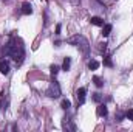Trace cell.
Masks as SVG:
<instances>
[{
  "label": "cell",
  "mask_w": 133,
  "mask_h": 132,
  "mask_svg": "<svg viewBox=\"0 0 133 132\" xmlns=\"http://www.w3.org/2000/svg\"><path fill=\"white\" fill-rule=\"evenodd\" d=\"M93 82L96 84V87H102V86H104V81L101 79L99 76H95V78H93Z\"/></svg>",
  "instance_id": "obj_12"
},
{
  "label": "cell",
  "mask_w": 133,
  "mask_h": 132,
  "mask_svg": "<svg viewBox=\"0 0 133 132\" xmlns=\"http://www.w3.org/2000/svg\"><path fill=\"white\" fill-rule=\"evenodd\" d=\"M104 64H105L107 67H111V65H113V62H111V59H110V58H105V61H104Z\"/></svg>",
  "instance_id": "obj_17"
},
{
  "label": "cell",
  "mask_w": 133,
  "mask_h": 132,
  "mask_svg": "<svg viewBox=\"0 0 133 132\" xmlns=\"http://www.w3.org/2000/svg\"><path fill=\"white\" fill-rule=\"evenodd\" d=\"M70 67H71V58H65V59H64V64H62V70L68 71Z\"/></svg>",
  "instance_id": "obj_10"
},
{
  "label": "cell",
  "mask_w": 133,
  "mask_h": 132,
  "mask_svg": "<svg viewBox=\"0 0 133 132\" xmlns=\"http://www.w3.org/2000/svg\"><path fill=\"white\" fill-rule=\"evenodd\" d=\"M0 73H3V75L9 73V64L6 61H0Z\"/></svg>",
  "instance_id": "obj_5"
},
{
  "label": "cell",
  "mask_w": 133,
  "mask_h": 132,
  "mask_svg": "<svg viewBox=\"0 0 133 132\" xmlns=\"http://www.w3.org/2000/svg\"><path fill=\"white\" fill-rule=\"evenodd\" d=\"M90 22H91L93 25H96V27H104V20H102L101 17H98V16L91 17V19H90Z\"/></svg>",
  "instance_id": "obj_8"
},
{
  "label": "cell",
  "mask_w": 133,
  "mask_h": 132,
  "mask_svg": "<svg viewBox=\"0 0 133 132\" xmlns=\"http://www.w3.org/2000/svg\"><path fill=\"white\" fill-rule=\"evenodd\" d=\"M62 109H65V110H68L70 107H71V103H70V99H62Z\"/></svg>",
  "instance_id": "obj_13"
},
{
  "label": "cell",
  "mask_w": 133,
  "mask_h": 132,
  "mask_svg": "<svg viewBox=\"0 0 133 132\" xmlns=\"http://www.w3.org/2000/svg\"><path fill=\"white\" fill-rule=\"evenodd\" d=\"M93 101H95V103H101V101H102L101 93H93Z\"/></svg>",
  "instance_id": "obj_15"
},
{
  "label": "cell",
  "mask_w": 133,
  "mask_h": 132,
  "mask_svg": "<svg viewBox=\"0 0 133 132\" xmlns=\"http://www.w3.org/2000/svg\"><path fill=\"white\" fill-rule=\"evenodd\" d=\"M88 68H90V70H98V68H99V62L95 61V59H91V61L88 62Z\"/></svg>",
  "instance_id": "obj_11"
},
{
  "label": "cell",
  "mask_w": 133,
  "mask_h": 132,
  "mask_svg": "<svg viewBox=\"0 0 133 132\" xmlns=\"http://www.w3.org/2000/svg\"><path fill=\"white\" fill-rule=\"evenodd\" d=\"M3 51H5V55H6V56H11L17 65H20V64L23 62L25 50H23V45H22V42H20L19 39H14V37H12V39L8 42V45L5 47V50H3Z\"/></svg>",
  "instance_id": "obj_1"
},
{
  "label": "cell",
  "mask_w": 133,
  "mask_h": 132,
  "mask_svg": "<svg viewBox=\"0 0 133 132\" xmlns=\"http://www.w3.org/2000/svg\"><path fill=\"white\" fill-rule=\"evenodd\" d=\"M111 28H113V27H111L110 23H107V25H104V28H102V36H104V37H107L108 34L111 33Z\"/></svg>",
  "instance_id": "obj_9"
},
{
  "label": "cell",
  "mask_w": 133,
  "mask_h": 132,
  "mask_svg": "<svg viewBox=\"0 0 133 132\" xmlns=\"http://www.w3.org/2000/svg\"><path fill=\"white\" fill-rule=\"evenodd\" d=\"M71 45H76L84 55H88V51H90V44H88V40L84 37V36H81V34H77V36H73L70 40H68Z\"/></svg>",
  "instance_id": "obj_2"
},
{
  "label": "cell",
  "mask_w": 133,
  "mask_h": 132,
  "mask_svg": "<svg viewBox=\"0 0 133 132\" xmlns=\"http://www.w3.org/2000/svg\"><path fill=\"white\" fill-rule=\"evenodd\" d=\"M96 113H98L99 117H107L108 110H107V107H105L104 104H99V106H98V109H96Z\"/></svg>",
  "instance_id": "obj_6"
},
{
  "label": "cell",
  "mask_w": 133,
  "mask_h": 132,
  "mask_svg": "<svg viewBox=\"0 0 133 132\" xmlns=\"http://www.w3.org/2000/svg\"><path fill=\"white\" fill-rule=\"evenodd\" d=\"M61 28H62L61 23H57V27H56V34H61Z\"/></svg>",
  "instance_id": "obj_18"
},
{
  "label": "cell",
  "mask_w": 133,
  "mask_h": 132,
  "mask_svg": "<svg viewBox=\"0 0 133 132\" xmlns=\"http://www.w3.org/2000/svg\"><path fill=\"white\" fill-rule=\"evenodd\" d=\"M85 93H87V90H85L84 87L77 89V92H76V97H77V103H79V104H84V101H85Z\"/></svg>",
  "instance_id": "obj_4"
},
{
  "label": "cell",
  "mask_w": 133,
  "mask_h": 132,
  "mask_svg": "<svg viewBox=\"0 0 133 132\" xmlns=\"http://www.w3.org/2000/svg\"><path fill=\"white\" fill-rule=\"evenodd\" d=\"M125 117H127L129 120H133V109H129V110H127V113H125Z\"/></svg>",
  "instance_id": "obj_16"
},
{
  "label": "cell",
  "mask_w": 133,
  "mask_h": 132,
  "mask_svg": "<svg viewBox=\"0 0 133 132\" xmlns=\"http://www.w3.org/2000/svg\"><path fill=\"white\" fill-rule=\"evenodd\" d=\"M50 70H51V75H53V76H56V75L59 73V70H61V68H59V65H51Z\"/></svg>",
  "instance_id": "obj_14"
},
{
  "label": "cell",
  "mask_w": 133,
  "mask_h": 132,
  "mask_svg": "<svg viewBox=\"0 0 133 132\" xmlns=\"http://www.w3.org/2000/svg\"><path fill=\"white\" fill-rule=\"evenodd\" d=\"M22 13H23L25 16L31 14V13H33V6H31V3H23V5H22Z\"/></svg>",
  "instance_id": "obj_7"
},
{
  "label": "cell",
  "mask_w": 133,
  "mask_h": 132,
  "mask_svg": "<svg viewBox=\"0 0 133 132\" xmlns=\"http://www.w3.org/2000/svg\"><path fill=\"white\" fill-rule=\"evenodd\" d=\"M46 95H48L50 98H57V97L61 95V87H59V84H57V82H51L50 87H48V90H46Z\"/></svg>",
  "instance_id": "obj_3"
}]
</instances>
